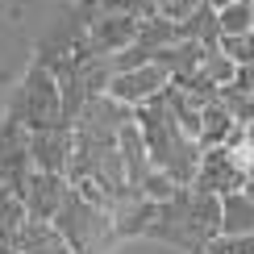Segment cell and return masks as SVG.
Here are the masks:
<instances>
[{"instance_id": "1", "label": "cell", "mask_w": 254, "mask_h": 254, "mask_svg": "<svg viewBox=\"0 0 254 254\" xmlns=\"http://www.w3.org/2000/svg\"><path fill=\"white\" fill-rule=\"evenodd\" d=\"M217 234H221V200L208 192H196L192 184L175 188L167 200H154L150 221L142 229V238L171 242L188 254H200Z\"/></svg>"}, {"instance_id": "2", "label": "cell", "mask_w": 254, "mask_h": 254, "mask_svg": "<svg viewBox=\"0 0 254 254\" xmlns=\"http://www.w3.org/2000/svg\"><path fill=\"white\" fill-rule=\"evenodd\" d=\"M133 125L137 133H142L146 142V154H150V167L154 171H163L171 184L188 188L196 175V163H200V150L204 146L196 142V137H184L179 133V125L171 121V113H167L163 96H150L142 104H133Z\"/></svg>"}, {"instance_id": "3", "label": "cell", "mask_w": 254, "mask_h": 254, "mask_svg": "<svg viewBox=\"0 0 254 254\" xmlns=\"http://www.w3.org/2000/svg\"><path fill=\"white\" fill-rule=\"evenodd\" d=\"M50 225L63 234V242L71 246V254H109V246L117 242V225H113V213L92 200H83L75 188L63 196L59 213L50 217Z\"/></svg>"}, {"instance_id": "4", "label": "cell", "mask_w": 254, "mask_h": 254, "mask_svg": "<svg viewBox=\"0 0 254 254\" xmlns=\"http://www.w3.org/2000/svg\"><path fill=\"white\" fill-rule=\"evenodd\" d=\"M8 113L25 125L29 133L34 129H55V125H67L63 121V96H59V79L50 75L42 63L29 67L25 83L17 88V100L8 104Z\"/></svg>"}, {"instance_id": "5", "label": "cell", "mask_w": 254, "mask_h": 254, "mask_svg": "<svg viewBox=\"0 0 254 254\" xmlns=\"http://www.w3.org/2000/svg\"><path fill=\"white\" fill-rule=\"evenodd\" d=\"M196 192L208 196H229L250 188V150H225V146H204L192 175Z\"/></svg>"}, {"instance_id": "6", "label": "cell", "mask_w": 254, "mask_h": 254, "mask_svg": "<svg viewBox=\"0 0 254 254\" xmlns=\"http://www.w3.org/2000/svg\"><path fill=\"white\" fill-rule=\"evenodd\" d=\"M167 67H158V63H142V67H129V71H113L109 83H104V96H113V100H121V104H142V100H150L158 96V92L167 88Z\"/></svg>"}, {"instance_id": "7", "label": "cell", "mask_w": 254, "mask_h": 254, "mask_svg": "<svg viewBox=\"0 0 254 254\" xmlns=\"http://www.w3.org/2000/svg\"><path fill=\"white\" fill-rule=\"evenodd\" d=\"M71 192V184L63 179L59 171H29L25 179V192H21V204H25V217H38V221H50L59 213L63 196Z\"/></svg>"}, {"instance_id": "8", "label": "cell", "mask_w": 254, "mask_h": 254, "mask_svg": "<svg viewBox=\"0 0 254 254\" xmlns=\"http://www.w3.org/2000/svg\"><path fill=\"white\" fill-rule=\"evenodd\" d=\"M25 154L34 171H59L71 158V125H55V129H34L25 137Z\"/></svg>"}, {"instance_id": "9", "label": "cell", "mask_w": 254, "mask_h": 254, "mask_svg": "<svg viewBox=\"0 0 254 254\" xmlns=\"http://www.w3.org/2000/svg\"><path fill=\"white\" fill-rule=\"evenodd\" d=\"M13 254H71V246L63 242V234L50 221L25 217L13 234Z\"/></svg>"}, {"instance_id": "10", "label": "cell", "mask_w": 254, "mask_h": 254, "mask_svg": "<svg viewBox=\"0 0 254 254\" xmlns=\"http://www.w3.org/2000/svg\"><path fill=\"white\" fill-rule=\"evenodd\" d=\"M117 154H121L129 192H137V188H142V179L150 175V154H146V142H142V133H137L133 121H125L121 129H117Z\"/></svg>"}, {"instance_id": "11", "label": "cell", "mask_w": 254, "mask_h": 254, "mask_svg": "<svg viewBox=\"0 0 254 254\" xmlns=\"http://www.w3.org/2000/svg\"><path fill=\"white\" fill-rule=\"evenodd\" d=\"M221 200V234H254V200L246 192H229Z\"/></svg>"}, {"instance_id": "12", "label": "cell", "mask_w": 254, "mask_h": 254, "mask_svg": "<svg viewBox=\"0 0 254 254\" xmlns=\"http://www.w3.org/2000/svg\"><path fill=\"white\" fill-rule=\"evenodd\" d=\"M229 129H234V117H229V113L221 109L217 100L200 104V133H196V142H200V146H225Z\"/></svg>"}, {"instance_id": "13", "label": "cell", "mask_w": 254, "mask_h": 254, "mask_svg": "<svg viewBox=\"0 0 254 254\" xmlns=\"http://www.w3.org/2000/svg\"><path fill=\"white\" fill-rule=\"evenodd\" d=\"M175 38H184V42H200V46H217V13L208 4H200L192 17H184L175 25Z\"/></svg>"}, {"instance_id": "14", "label": "cell", "mask_w": 254, "mask_h": 254, "mask_svg": "<svg viewBox=\"0 0 254 254\" xmlns=\"http://www.w3.org/2000/svg\"><path fill=\"white\" fill-rule=\"evenodd\" d=\"M217 34L229 38V34H254V0H234L217 13Z\"/></svg>"}, {"instance_id": "15", "label": "cell", "mask_w": 254, "mask_h": 254, "mask_svg": "<svg viewBox=\"0 0 254 254\" xmlns=\"http://www.w3.org/2000/svg\"><path fill=\"white\" fill-rule=\"evenodd\" d=\"M137 46H146L154 55L158 46H171L175 42V21H167V17H158V13H150V17H142L137 21Z\"/></svg>"}, {"instance_id": "16", "label": "cell", "mask_w": 254, "mask_h": 254, "mask_svg": "<svg viewBox=\"0 0 254 254\" xmlns=\"http://www.w3.org/2000/svg\"><path fill=\"white\" fill-rule=\"evenodd\" d=\"M217 104L234 117V125H250V117H254L250 88H238V83H221V88H217Z\"/></svg>"}, {"instance_id": "17", "label": "cell", "mask_w": 254, "mask_h": 254, "mask_svg": "<svg viewBox=\"0 0 254 254\" xmlns=\"http://www.w3.org/2000/svg\"><path fill=\"white\" fill-rule=\"evenodd\" d=\"M21 221H25V204H21V200L0 184V229H4V234H17Z\"/></svg>"}, {"instance_id": "18", "label": "cell", "mask_w": 254, "mask_h": 254, "mask_svg": "<svg viewBox=\"0 0 254 254\" xmlns=\"http://www.w3.org/2000/svg\"><path fill=\"white\" fill-rule=\"evenodd\" d=\"M217 50L225 55L234 67H250V34H229V38H217Z\"/></svg>"}, {"instance_id": "19", "label": "cell", "mask_w": 254, "mask_h": 254, "mask_svg": "<svg viewBox=\"0 0 254 254\" xmlns=\"http://www.w3.org/2000/svg\"><path fill=\"white\" fill-rule=\"evenodd\" d=\"M175 188H179V184H171V179H167L163 171H154V167H150V175L142 179V188H137V196H146V200H167V196L175 192Z\"/></svg>"}, {"instance_id": "20", "label": "cell", "mask_w": 254, "mask_h": 254, "mask_svg": "<svg viewBox=\"0 0 254 254\" xmlns=\"http://www.w3.org/2000/svg\"><path fill=\"white\" fill-rule=\"evenodd\" d=\"M200 4H204V0H158V4H154V13L179 25V21H184V17H192Z\"/></svg>"}, {"instance_id": "21", "label": "cell", "mask_w": 254, "mask_h": 254, "mask_svg": "<svg viewBox=\"0 0 254 254\" xmlns=\"http://www.w3.org/2000/svg\"><path fill=\"white\" fill-rule=\"evenodd\" d=\"M0 254H13V234H4V229H0Z\"/></svg>"}, {"instance_id": "22", "label": "cell", "mask_w": 254, "mask_h": 254, "mask_svg": "<svg viewBox=\"0 0 254 254\" xmlns=\"http://www.w3.org/2000/svg\"><path fill=\"white\" fill-rule=\"evenodd\" d=\"M204 4L213 8V13H221V8H225V4H234V0H204Z\"/></svg>"}]
</instances>
